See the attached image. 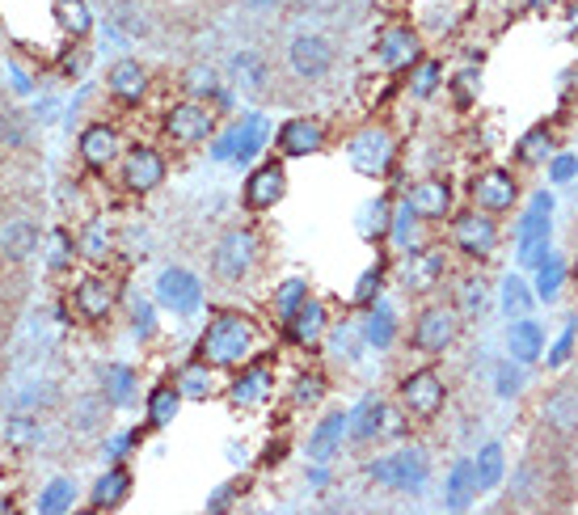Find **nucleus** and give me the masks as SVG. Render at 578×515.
Masks as SVG:
<instances>
[{
    "mask_svg": "<svg viewBox=\"0 0 578 515\" xmlns=\"http://www.w3.org/2000/svg\"><path fill=\"white\" fill-rule=\"evenodd\" d=\"M165 131H169L174 144L194 149V144H203V140L216 131V115H211L203 102H178V106L165 115Z\"/></svg>",
    "mask_w": 578,
    "mask_h": 515,
    "instance_id": "obj_8",
    "label": "nucleus"
},
{
    "mask_svg": "<svg viewBox=\"0 0 578 515\" xmlns=\"http://www.w3.org/2000/svg\"><path fill=\"white\" fill-rule=\"evenodd\" d=\"M131 325H136V334H140V338H153V334H156L153 309H149V305H144V300H140V305H136V309H131Z\"/></svg>",
    "mask_w": 578,
    "mask_h": 515,
    "instance_id": "obj_55",
    "label": "nucleus"
},
{
    "mask_svg": "<svg viewBox=\"0 0 578 515\" xmlns=\"http://www.w3.org/2000/svg\"><path fill=\"white\" fill-rule=\"evenodd\" d=\"M4 439H9L13 448H26V443H35V439H39V423H35V419H26V414H17V419H9V423H4Z\"/></svg>",
    "mask_w": 578,
    "mask_h": 515,
    "instance_id": "obj_47",
    "label": "nucleus"
},
{
    "mask_svg": "<svg viewBox=\"0 0 578 515\" xmlns=\"http://www.w3.org/2000/svg\"><path fill=\"white\" fill-rule=\"evenodd\" d=\"M115 405H111V397L106 394H89V397H77L73 401V414H68V427L77 432V436H98L102 427H106V414H111Z\"/></svg>",
    "mask_w": 578,
    "mask_h": 515,
    "instance_id": "obj_23",
    "label": "nucleus"
},
{
    "mask_svg": "<svg viewBox=\"0 0 578 515\" xmlns=\"http://www.w3.org/2000/svg\"><path fill=\"white\" fill-rule=\"evenodd\" d=\"M473 494H481L477 490V469H473V461H461L448 477V507H468Z\"/></svg>",
    "mask_w": 578,
    "mask_h": 515,
    "instance_id": "obj_35",
    "label": "nucleus"
},
{
    "mask_svg": "<svg viewBox=\"0 0 578 515\" xmlns=\"http://www.w3.org/2000/svg\"><path fill=\"white\" fill-rule=\"evenodd\" d=\"M156 300L174 313H198L203 305V283L187 271V267H165L156 275Z\"/></svg>",
    "mask_w": 578,
    "mask_h": 515,
    "instance_id": "obj_9",
    "label": "nucleus"
},
{
    "mask_svg": "<svg viewBox=\"0 0 578 515\" xmlns=\"http://www.w3.org/2000/svg\"><path fill=\"white\" fill-rule=\"evenodd\" d=\"M544 249H549V237L519 245V262H524V267H540V262H544Z\"/></svg>",
    "mask_w": 578,
    "mask_h": 515,
    "instance_id": "obj_56",
    "label": "nucleus"
},
{
    "mask_svg": "<svg viewBox=\"0 0 578 515\" xmlns=\"http://www.w3.org/2000/svg\"><path fill=\"white\" fill-rule=\"evenodd\" d=\"M254 347H258V325L245 313H220L216 321H207L198 338V359L211 368H245Z\"/></svg>",
    "mask_w": 578,
    "mask_h": 515,
    "instance_id": "obj_1",
    "label": "nucleus"
},
{
    "mask_svg": "<svg viewBox=\"0 0 578 515\" xmlns=\"http://www.w3.org/2000/svg\"><path fill=\"white\" fill-rule=\"evenodd\" d=\"M0 136H4V144H22V123H17V111H4V119H0Z\"/></svg>",
    "mask_w": 578,
    "mask_h": 515,
    "instance_id": "obj_57",
    "label": "nucleus"
},
{
    "mask_svg": "<svg viewBox=\"0 0 578 515\" xmlns=\"http://www.w3.org/2000/svg\"><path fill=\"white\" fill-rule=\"evenodd\" d=\"M325 394V381H321V376H317V372H312V376H300V381H296V401H300V405H305V401H317V397Z\"/></svg>",
    "mask_w": 578,
    "mask_h": 515,
    "instance_id": "obj_53",
    "label": "nucleus"
},
{
    "mask_svg": "<svg viewBox=\"0 0 578 515\" xmlns=\"http://www.w3.org/2000/svg\"><path fill=\"white\" fill-rule=\"evenodd\" d=\"M532 4H553V0H532Z\"/></svg>",
    "mask_w": 578,
    "mask_h": 515,
    "instance_id": "obj_63",
    "label": "nucleus"
},
{
    "mask_svg": "<svg viewBox=\"0 0 578 515\" xmlns=\"http://www.w3.org/2000/svg\"><path fill=\"white\" fill-rule=\"evenodd\" d=\"M343 436H350V410H330L309 436V456L317 465H325L338 448H343Z\"/></svg>",
    "mask_w": 578,
    "mask_h": 515,
    "instance_id": "obj_19",
    "label": "nucleus"
},
{
    "mask_svg": "<svg viewBox=\"0 0 578 515\" xmlns=\"http://www.w3.org/2000/svg\"><path fill=\"white\" fill-rule=\"evenodd\" d=\"M444 279V249H410V258H406V287H414V292H431L435 283Z\"/></svg>",
    "mask_w": 578,
    "mask_h": 515,
    "instance_id": "obj_22",
    "label": "nucleus"
},
{
    "mask_svg": "<svg viewBox=\"0 0 578 515\" xmlns=\"http://www.w3.org/2000/svg\"><path fill=\"white\" fill-rule=\"evenodd\" d=\"M287 334H292V343L312 347V343L325 334V309H321L317 300H305V305L296 309V318L287 321Z\"/></svg>",
    "mask_w": 578,
    "mask_h": 515,
    "instance_id": "obj_28",
    "label": "nucleus"
},
{
    "mask_svg": "<svg viewBox=\"0 0 578 515\" xmlns=\"http://www.w3.org/2000/svg\"><path fill=\"white\" fill-rule=\"evenodd\" d=\"M368 334H372L376 347H388V338H393V313H388V309H376V318H372V325H368Z\"/></svg>",
    "mask_w": 578,
    "mask_h": 515,
    "instance_id": "obj_52",
    "label": "nucleus"
},
{
    "mask_svg": "<svg viewBox=\"0 0 578 515\" xmlns=\"http://www.w3.org/2000/svg\"><path fill=\"white\" fill-rule=\"evenodd\" d=\"M502 309H506V318H528V309H532V292H528V283L519 275H511L502 283Z\"/></svg>",
    "mask_w": 578,
    "mask_h": 515,
    "instance_id": "obj_41",
    "label": "nucleus"
},
{
    "mask_svg": "<svg viewBox=\"0 0 578 515\" xmlns=\"http://www.w3.org/2000/svg\"><path fill=\"white\" fill-rule=\"evenodd\" d=\"M494 389H499V397H515L524 389V368H519V359H515V363L502 359L499 368H494Z\"/></svg>",
    "mask_w": 578,
    "mask_h": 515,
    "instance_id": "obj_45",
    "label": "nucleus"
},
{
    "mask_svg": "<svg viewBox=\"0 0 578 515\" xmlns=\"http://www.w3.org/2000/svg\"><path fill=\"white\" fill-rule=\"evenodd\" d=\"M549 211H553V195H532V207L519 216V224H515V237L519 245H528V241H544L549 237Z\"/></svg>",
    "mask_w": 578,
    "mask_h": 515,
    "instance_id": "obj_26",
    "label": "nucleus"
},
{
    "mask_svg": "<svg viewBox=\"0 0 578 515\" xmlns=\"http://www.w3.org/2000/svg\"><path fill=\"white\" fill-rule=\"evenodd\" d=\"M283 191H287V169H283L279 160H267V165H258V169L245 178L241 198H245L249 211H267V207H274V203L283 198Z\"/></svg>",
    "mask_w": 578,
    "mask_h": 515,
    "instance_id": "obj_11",
    "label": "nucleus"
},
{
    "mask_svg": "<svg viewBox=\"0 0 578 515\" xmlns=\"http://www.w3.org/2000/svg\"><path fill=\"white\" fill-rule=\"evenodd\" d=\"M123 182L136 191V195H149L165 182V157L149 149V144H136L127 157H123Z\"/></svg>",
    "mask_w": 578,
    "mask_h": 515,
    "instance_id": "obj_12",
    "label": "nucleus"
},
{
    "mask_svg": "<svg viewBox=\"0 0 578 515\" xmlns=\"http://www.w3.org/2000/svg\"><path fill=\"white\" fill-rule=\"evenodd\" d=\"M77 507V481H68V477H55L47 490H42L39 499V512L42 515H64Z\"/></svg>",
    "mask_w": 578,
    "mask_h": 515,
    "instance_id": "obj_34",
    "label": "nucleus"
},
{
    "mask_svg": "<svg viewBox=\"0 0 578 515\" xmlns=\"http://www.w3.org/2000/svg\"><path fill=\"white\" fill-rule=\"evenodd\" d=\"M575 334H578V325H566V334L557 338V347L549 351V368H562L566 359L575 356Z\"/></svg>",
    "mask_w": 578,
    "mask_h": 515,
    "instance_id": "obj_51",
    "label": "nucleus"
},
{
    "mask_svg": "<svg viewBox=\"0 0 578 515\" xmlns=\"http://www.w3.org/2000/svg\"><path fill=\"white\" fill-rule=\"evenodd\" d=\"M144 85H149V77H144V68H140L136 60H118L115 68L106 73V89H111L115 98H123V102H136V98L144 93Z\"/></svg>",
    "mask_w": 578,
    "mask_h": 515,
    "instance_id": "obj_27",
    "label": "nucleus"
},
{
    "mask_svg": "<svg viewBox=\"0 0 578 515\" xmlns=\"http://www.w3.org/2000/svg\"><path fill=\"white\" fill-rule=\"evenodd\" d=\"M118 149H123V140H118L115 127H106V123H93V127L80 131V157L93 169H106L111 160H118Z\"/></svg>",
    "mask_w": 578,
    "mask_h": 515,
    "instance_id": "obj_20",
    "label": "nucleus"
},
{
    "mask_svg": "<svg viewBox=\"0 0 578 515\" xmlns=\"http://www.w3.org/2000/svg\"><path fill=\"white\" fill-rule=\"evenodd\" d=\"M401 401H406V410H410L414 419L431 423V419L444 410V401H448L444 376H439L435 368H419V372H410V376L401 381Z\"/></svg>",
    "mask_w": 578,
    "mask_h": 515,
    "instance_id": "obj_7",
    "label": "nucleus"
},
{
    "mask_svg": "<svg viewBox=\"0 0 578 515\" xmlns=\"http://www.w3.org/2000/svg\"><path fill=\"white\" fill-rule=\"evenodd\" d=\"M73 309H77L85 321H102L111 309H115V283L102 275L80 279L77 292H73Z\"/></svg>",
    "mask_w": 578,
    "mask_h": 515,
    "instance_id": "obj_18",
    "label": "nucleus"
},
{
    "mask_svg": "<svg viewBox=\"0 0 578 515\" xmlns=\"http://www.w3.org/2000/svg\"><path fill=\"white\" fill-rule=\"evenodd\" d=\"M461 85H457V93H461V102H468V93H473V89H477V80H473V73H461Z\"/></svg>",
    "mask_w": 578,
    "mask_h": 515,
    "instance_id": "obj_61",
    "label": "nucleus"
},
{
    "mask_svg": "<svg viewBox=\"0 0 578 515\" xmlns=\"http://www.w3.org/2000/svg\"><path fill=\"white\" fill-rule=\"evenodd\" d=\"M178 405H182V389L169 381V385H156L149 394V423L153 427H169L178 419Z\"/></svg>",
    "mask_w": 578,
    "mask_h": 515,
    "instance_id": "obj_32",
    "label": "nucleus"
},
{
    "mask_svg": "<svg viewBox=\"0 0 578 515\" xmlns=\"http://www.w3.org/2000/svg\"><path fill=\"white\" fill-rule=\"evenodd\" d=\"M60 26L73 30V35H85V30H89V9H85V0H60Z\"/></svg>",
    "mask_w": 578,
    "mask_h": 515,
    "instance_id": "obj_48",
    "label": "nucleus"
},
{
    "mask_svg": "<svg viewBox=\"0 0 578 515\" xmlns=\"http://www.w3.org/2000/svg\"><path fill=\"white\" fill-rule=\"evenodd\" d=\"M486 305H490V287H486V279H464L461 283V309L468 318H477V313H486Z\"/></svg>",
    "mask_w": 578,
    "mask_h": 515,
    "instance_id": "obj_44",
    "label": "nucleus"
},
{
    "mask_svg": "<svg viewBox=\"0 0 578 515\" xmlns=\"http://www.w3.org/2000/svg\"><path fill=\"white\" fill-rule=\"evenodd\" d=\"M254 258H258V237L249 229H229L224 237L216 241V249H211V271L224 283H241V279L249 275Z\"/></svg>",
    "mask_w": 578,
    "mask_h": 515,
    "instance_id": "obj_3",
    "label": "nucleus"
},
{
    "mask_svg": "<svg viewBox=\"0 0 578 515\" xmlns=\"http://www.w3.org/2000/svg\"><path fill=\"white\" fill-rule=\"evenodd\" d=\"M385 432V401L381 397H363L359 410L350 414V439H372Z\"/></svg>",
    "mask_w": 578,
    "mask_h": 515,
    "instance_id": "obj_30",
    "label": "nucleus"
},
{
    "mask_svg": "<svg viewBox=\"0 0 578 515\" xmlns=\"http://www.w3.org/2000/svg\"><path fill=\"white\" fill-rule=\"evenodd\" d=\"M131 443H140V432H127V436L111 439V456H127V448Z\"/></svg>",
    "mask_w": 578,
    "mask_h": 515,
    "instance_id": "obj_59",
    "label": "nucleus"
},
{
    "mask_svg": "<svg viewBox=\"0 0 578 515\" xmlns=\"http://www.w3.org/2000/svg\"><path fill=\"white\" fill-rule=\"evenodd\" d=\"M515 157L524 165H540L544 157H553V131L549 127H532L519 144H515Z\"/></svg>",
    "mask_w": 578,
    "mask_h": 515,
    "instance_id": "obj_37",
    "label": "nucleus"
},
{
    "mask_svg": "<svg viewBox=\"0 0 578 515\" xmlns=\"http://www.w3.org/2000/svg\"><path fill=\"white\" fill-rule=\"evenodd\" d=\"M77 249L89 262H106V258H111V233H106V224H102V220H89V229L80 233Z\"/></svg>",
    "mask_w": 578,
    "mask_h": 515,
    "instance_id": "obj_39",
    "label": "nucleus"
},
{
    "mask_svg": "<svg viewBox=\"0 0 578 515\" xmlns=\"http://www.w3.org/2000/svg\"><path fill=\"white\" fill-rule=\"evenodd\" d=\"M376 60L385 64V68H406V64H414L419 60V35L410 30V26H393L381 35L376 42Z\"/></svg>",
    "mask_w": 578,
    "mask_h": 515,
    "instance_id": "obj_21",
    "label": "nucleus"
},
{
    "mask_svg": "<svg viewBox=\"0 0 578 515\" xmlns=\"http://www.w3.org/2000/svg\"><path fill=\"white\" fill-rule=\"evenodd\" d=\"M347 157L363 178H376V173H385L388 160H393V136H388L385 127H363L350 140Z\"/></svg>",
    "mask_w": 578,
    "mask_h": 515,
    "instance_id": "obj_10",
    "label": "nucleus"
},
{
    "mask_svg": "<svg viewBox=\"0 0 578 515\" xmlns=\"http://www.w3.org/2000/svg\"><path fill=\"white\" fill-rule=\"evenodd\" d=\"M452 245L461 254H468V258H490L499 249V224H494V216L481 211V207L457 216L452 220Z\"/></svg>",
    "mask_w": 578,
    "mask_h": 515,
    "instance_id": "obj_6",
    "label": "nucleus"
},
{
    "mask_svg": "<svg viewBox=\"0 0 578 515\" xmlns=\"http://www.w3.org/2000/svg\"><path fill=\"white\" fill-rule=\"evenodd\" d=\"M39 249V224L26 216H4L0 220V258L4 262H26Z\"/></svg>",
    "mask_w": 578,
    "mask_h": 515,
    "instance_id": "obj_16",
    "label": "nucleus"
},
{
    "mask_svg": "<svg viewBox=\"0 0 578 515\" xmlns=\"http://www.w3.org/2000/svg\"><path fill=\"white\" fill-rule=\"evenodd\" d=\"M102 394L111 397V405H131L136 401V372L127 363H106L102 368Z\"/></svg>",
    "mask_w": 578,
    "mask_h": 515,
    "instance_id": "obj_29",
    "label": "nucleus"
},
{
    "mask_svg": "<svg viewBox=\"0 0 578 515\" xmlns=\"http://www.w3.org/2000/svg\"><path fill=\"white\" fill-rule=\"evenodd\" d=\"M174 385L182 389V397H191V401H203V397L211 394V363H203V359H194L187 363L178 376H174Z\"/></svg>",
    "mask_w": 578,
    "mask_h": 515,
    "instance_id": "obj_33",
    "label": "nucleus"
},
{
    "mask_svg": "<svg viewBox=\"0 0 578 515\" xmlns=\"http://www.w3.org/2000/svg\"><path fill=\"white\" fill-rule=\"evenodd\" d=\"M406 203L419 220H448L452 216V186L444 178H426L419 186H410Z\"/></svg>",
    "mask_w": 578,
    "mask_h": 515,
    "instance_id": "obj_17",
    "label": "nucleus"
},
{
    "mask_svg": "<svg viewBox=\"0 0 578 515\" xmlns=\"http://www.w3.org/2000/svg\"><path fill=\"white\" fill-rule=\"evenodd\" d=\"M267 394V368H245L236 381H232V401L236 405H249Z\"/></svg>",
    "mask_w": 578,
    "mask_h": 515,
    "instance_id": "obj_40",
    "label": "nucleus"
},
{
    "mask_svg": "<svg viewBox=\"0 0 578 515\" xmlns=\"http://www.w3.org/2000/svg\"><path fill=\"white\" fill-rule=\"evenodd\" d=\"M457 330H461V313L452 305H431L423 309V318L414 321V351L423 356H444L452 343H457Z\"/></svg>",
    "mask_w": 578,
    "mask_h": 515,
    "instance_id": "obj_4",
    "label": "nucleus"
},
{
    "mask_svg": "<svg viewBox=\"0 0 578 515\" xmlns=\"http://www.w3.org/2000/svg\"><path fill=\"white\" fill-rule=\"evenodd\" d=\"M287 64L300 80H321L334 68V42L317 30H300L287 42Z\"/></svg>",
    "mask_w": 578,
    "mask_h": 515,
    "instance_id": "obj_5",
    "label": "nucleus"
},
{
    "mask_svg": "<svg viewBox=\"0 0 578 515\" xmlns=\"http://www.w3.org/2000/svg\"><path fill=\"white\" fill-rule=\"evenodd\" d=\"M321 144H325V127L317 119H287L274 136V149L283 157H312L321 153Z\"/></svg>",
    "mask_w": 578,
    "mask_h": 515,
    "instance_id": "obj_15",
    "label": "nucleus"
},
{
    "mask_svg": "<svg viewBox=\"0 0 578 515\" xmlns=\"http://www.w3.org/2000/svg\"><path fill=\"white\" fill-rule=\"evenodd\" d=\"M473 469H477V490H499L502 474H506V452H502V443H486V448L477 452Z\"/></svg>",
    "mask_w": 578,
    "mask_h": 515,
    "instance_id": "obj_31",
    "label": "nucleus"
},
{
    "mask_svg": "<svg viewBox=\"0 0 578 515\" xmlns=\"http://www.w3.org/2000/svg\"><path fill=\"white\" fill-rule=\"evenodd\" d=\"M245 4H249V9H258V13H270V9H274V4H283V0H245Z\"/></svg>",
    "mask_w": 578,
    "mask_h": 515,
    "instance_id": "obj_62",
    "label": "nucleus"
},
{
    "mask_svg": "<svg viewBox=\"0 0 578 515\" xmlns=\"http://www.w3.org/2000/svg\"><path fill=\"white\" fill-rule=\"evenodd\" d=\"M549 178H553V182H575V178H578V157H570V153H566V157H553V165H549Z\"/></svg>",
    "mask_w": 578,
    "mask_h": 515,
    "instance_id": "obj_54",
    "label": "nucleus"
},
{
    "mask_svg": "<svg viewBox=\"0 0 578 515\" xmlns=\"http://www.w3.org/2000/svg\"><path fill=\"white\" fill-rule=\"evenodd\" d=\"M305 300H309V283H305V279H287V283H279V292H274V313H279V321L287 325Z\"/></svg>",
    "mask_w": 578,
    "mask_h": 515,
    "instance_id": "obj_36",
    "label": "nucleus"
},
{
    "mask_svg": "<svg viewBox=\"0 0 578 515\" xmlns=\"http://www.w3.org/2000/svg\"><path fill=\"white\" fill-rule=\"evenodd\" d=\"M245 486H249V481H245V477H241V481H229V486H224V490H220V494H216V499H211V503H207V507H211V512H220V507H224V503H229L232 494H245Z\"/></svg>",
    "mask_w": 578,
    "mask_h": 515,
    "instance_id": "obj_58",
    "label": "nucleus"
},
{
    "mask_svg": "<svg viewBox=\"0 0 578 515\" xmlns=\"http://www.w3.org/2000/svg\"><path fill=\"white\" fill-rule=\"evenodd\" d=\"M575 271H578V262H575Z\"/></svg>",
    "mask_w": 578,
    "mask_h": 515,
    "instance_id": "obj_64",
    "label": "nucleus"
},
{
    "mask_svg": "<svg viewBox=\"0 0 578 515\" xmlns=\"http://www.w3.org/2000/svg\"><path fill=\"white\" fill-rule=\"evenodd\" d=\"M381 287H385V271H381V267L363 271V275H359V287H355V305H372V300L381 296Z\"/></svg>",
    "mask_w": 578,
    "mask_h": 515,
    "instance_id": "obj_49",
    "label": "nucleus"
},
{
    "mask_svg": "<svg viewBox=\"0 0 578 515\" xmlns=\"http://www.w3.org/2000/svg\"><path fill=\"white\" fill-rule=\"evenodd\" d=\"M51 245H55V249H51V267H55V271H64V267L73 262V249H77V241L60 229V233H51Z\"/></svg>",
    "mask_w": 578,
    "mask_h": 515,
    "instance_id": "obj_50",
    "label": "nucleus"
},
{
    "mask_svg": "<svg viewBox=\"0 0 578 515\" xmlns=\"http://www.w3.org/2000/svg\"><path fill=\"white\" fill-rule=\"evenodd\" d=\"M368 474L385 490H423L426 477H431V461H426L423 448H397L381 461H372Z\"/></svg>",
    "mask_w": 578,
    "mask_h": 515,
    "instance_id": "obj_2",
    "label": "nucleus"
},
{
    "mask_svg": "<svg viewBox=\"0 0 578 515\" xmlns=\"http://www.w3.org/2000/svg\"><path fill=\"white\" fill-rule=\"evenodd\" d=\"M506 347H511V359H519V363H537V359L544 356V330H540L532 318L511 321V330H506Z\"/></svg>",
    "mask_w": 578,
    "mask_h": 515,
    "instance_id": "obj_24",
    "label": "nucleus"
},
{
    "mask_svg": "<svg viewBox=\"0 0 578 515\" xmlns=\"http://www.w3.org/2000/svg\"><path fill=\"white\" fill-rule=\"evenodd\" d=\"M562 279H566V267H562L557 258H544V262H540V275H537V296H540V300H557V292H562Z\"/></svg>",
    "mask_w": 578,
    "mask_h": 515,
    "instance_id": "obj_43",
    "label": "nucleus"
},
{
    "mask_svg": "<svg viewBox=\"0 0 578 515\" xmlns=\"http://www.w3.org/2000/svg\"><path fill=\"white\" fill-rule=\"evenodd\" d=\"M515 198H519V186H515L511 169H486V173L473 182V203H477L481 211H490V216L511 211Z\"/></svg>",
    "mask_w": 578,
    "mask_h": 515,
    "instance_id": "obj_14",
    "label": "nucleus"
},
{
    "mask_svg": "<svg viewBox=\"0 0 578 515\" xmlns=\"http://www.w3.org/2000/svg\"><path fill=\"white\" fill-rule=\"evenodd\" d=\"M363 211H368L372 220H359V233H363V237H385L388 224H393V216H388V198H376V203H368Z\"/></svg>",
    "mask_w": 578,
    "mask_h": 515,
    "instance_id": "obj_46",
    "label": "nucleus"
},
{
    "mask_svg": "<svg viewBox=\"0 0 578 515\" xmlns=\"http://www.w3.org/2000/svg\"><path fill=\"white\" fill-rule=\"evenodd\" d=\"M439 77H444V64H439V60H419V68H414V77H410V93H414V98H431V93L439 89Z\"/></svg>",
    "mask_w": 578,
    "mask_h": 515,
    "instance_id": "obj_42",
    "label": "nucleus"
},
{
    "mask_svg": "<svg viewBox=\"0 0 578 515\" xmlns=\"http://www.w3.org/2000/svg\"><path fill=\"white\" fill-rule=\"evenodd\" d=\"M540 423L553 436H578V385H557L540 401Z\"/></svg>",
    "mask_w": 578,
    "mask_h": 515,
    "instance_id": "obj_13",
    "label": "nucleus"
},
{
    "mask_svg": "<svg viewBox=\"0 0 578 515\" xmlns=\"http://www.w3.org/2000/svg\"><path fill=\"white\" fill-rule=\"evenodd\" d=\"M232 73L241 77L245 89H254V93H258V89H267V77H270L267 60H262V55H254V51H241V55L232 60Z\"/></svg>",
    "mask_w": 578,
    "mask_h": 515,
    "instance_id": "obj_38",
    "label": "nucleus"
},
{
    "mask_svg": "<svg viewBox=\"0 0 578 515\" xmlns=\"http://www.w3.org/2000/svg\"><path fill=\"white\" fill-rule=\"evenodd\" d=\"M191 85L194 89H216V73L207 68V73H191Z\"/></svg>",
    "mask_w": 578,
    "mask_h": 515,
    "instance_id": "obj_60",
    "label": "nucleus"
},
{
    "mask_svg": "<svg viewBox=\"0 0 578 515\" xmlns=\"http://www.w3.org/2000/svg\"><path fill=\"white\" fill-rule=\"evenodd\" d=\"M127 494H131V474L123 465H115V469H106V474L98 477V486L89 494V507L93 512H115Z\"/></svg>",
    "mask_w": 578,
    "mask_h": 515,
    "instance_id": "obj_25",
    "label": "nucleus"
}]
</instances>
